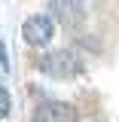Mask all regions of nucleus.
Listing matches in <instances>:
<instances>
[{"label":"nucleus","instance_id":"5","mask_svg":"<svg viewBox=\"0 0 119 122\" xmlns=\"http://www.w3.org/2000/svg\"><path fill=\"white\" fill-rule=\"evenodd\" d=\"M9 110H12V98H9V92L0 86V119H6Z\"/></svg>","mask_w":119,"mask_h":122},{"label":"nucleus","instance_id":"2","mask_svg":"<svg viewBox=\"0 0 119 122\" xmlns=\"http://www.w3.org/2000/svg\"><path fill=\"white\" fill-rule=\"evenodd\" d=\"M52 34H55V25H52L49 15H31L28 21L21 25V37L31 46H46L52 40Z\"/></svg>","mask_w":119,"mask_h":122},{"label":"nucleus","instance_id":"1","mask_svg":"<svg viewBox=\"0 0 119 122\" xmlns=\"http://www.w3.org/2000/svg\"><path fill=\"white\" fill-rule=\"evenodd\" d=\"M40 70L52 79H73L79 73V61L70 49H55V52H46L40 58Z\"/></svg>","mask_w":119,"mask_h":122},{"label":"nucleus","instance_id":"4","mask_svg":"<svg viewBox=\"0 0 119 122\" xmlns=\"http://www.w3.org/2000/svg\"><path fill=\"white\" fill-rule=\"evenodd\" d=\"M52 9H55V12L61 9V18H64V21H73V9H76V6L64 3V0H52Z\"/></svg>","mask_w":119,"mask_h":122},{"label":"nucleus","instance_id":"3","mask_svg":"<svg viewBox=\"0 0 119 122\" xmlns=\"http://www.w3.org/2000/svg\"><path fill=\"white\" fill-rule=\"evenodd\" d=\"M34 122H76V110L64 101H43L34 110Z\"/></svg>","mask_w":119,"mask_h":122}]
</instances>
